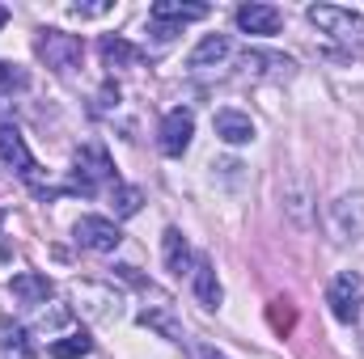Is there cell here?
I'll list each match as a JSON object with an SVG mask.
<instances>
[{
  "label": "cell",
  "mask_w": 364,
  "mask_h": 359,
  "mask_svg": "<svg viewBox=\"0 0 364 359\" xmlns=\"http://www.w3.org/2000/svg\"><path fill=\"white\" fill-rule=\"evenodd\" d=\"M322 34H331L335 43H364V17L360 13H352V9H339V4H314L309 13H305Z\"/></svg>",
  "instance_id": "obj_1"
},
{
  "label": "cell",
  "mask_w": 364,
  "mask_h": 359,
  "mask_svg": "<svg viewBox=\"0 0 364 359\" xmlns=\"http://www.w3.org/2000/svg\"><path fill=\"white\" fill-rule=\"evenodd\" d=\"M38 55L47 60V68H51V72L68 77V72L81 64L85 47H81V38H77V34H64V30H43V34H38Z\"/></svg>",
  "instance_id": "obj_2"
},
{
  "label": "cell",
  "mask_w": 364,
  "mask_h": 359,
  "mask_svg": "<svg viewBox=\"0 0 364 359\" xmlns=\"http://www.w3.org/2000/svg\"><path fill=\"white\" fill-rule=\"evenodd\" d=\"M73 296H77V309H81L90 321H114V317H119V304H123L119 292L106 287V283H77Z\"/></svg>",
  "instance_id": "obj_3"
},
{
  "label": "cell",
  "mask_w": 364,
  "mask_h": 359,
  "mask_svg": "<svg viewBox=\"0 0 364 359\" xmlns=\"http://www.w3.org/2000/svg\"><path fill=\"white\" fill-rule=\"evenodd\" d=\"M73 233H77V245H85V250H93V254H114L119 241H123L119 224L106 220V216H81Z\"/></svg>",
  "instance_id": "obj_4"
},
{
  "label": "cell",
  "mask_w": 364,
  "mask_h": 359,
  "mask_svg": "<svg viewBox=\"0 0 364 359\" xmlns=\"http://www.w3.org/2000/svg\"><path fill=\"white\" fill-rule=\"evenodd\" d=\"M326 300H331V313L339 317V321H360V275H352V270H343L335 283H331V292H326Z\"/></svg>",
  "instance_id": "obj_5"
},
{
  "label": "cell",
  "mask_w": 364,
  "mask_h": 359,
  "mask_svg": "<svg viewBox=\"0 0 364 359\" xmlns=\"http://www.w3.org/2000/svg\"><path fill=\"white\" fill-rule=\"evenodd\" d=\"M191 136H195V114L186 106H174L161 118V153L166 157H182L191 148Z\"/></svg>",
  "instance_id": "obj_6"
},
{
  "label": "cell",
  "mask_w": 364,
  "mask_h": 359,
  "mask_svg": "<svg viewBox=\"0 0 364 359\" xmlns=\"http://www.w3.org/2000/svg\"><path fill=\"white\" fill-rule=\"evenodd\" d=\"M73 178H77L81 190H93L97 182H114V165H110L106 148H97V144L81 148V153H77V161H73Z\"/></svg>",
  "instance_id": "obj_7"
},
{
  "label": "cell",
  "mask_w": 364,
  "mask_h": 359,
  "mask_svg": "<svg viewBox=\"0 0 364 359\" xmlns=\"http://www.w3.org/2000/svg\"><path fill=\"white\" fill-rule=\"evenodd\" d=\"M199 17H208V4H178V0H157V4L149 9V21L157 26V34H161V38H174V26H182V21H199Z\"/></svg>",
  "instance_id": "obj_8"
},
{
  "label": "cell",
  "mask_w": 364,
  "mask_h": 359,
  "mask_svg": "<svg viewBox=\"0 0 364 359\" xmlns=\"http://www.w3.org/2000/svg\"><path fill=\"white\" fill-rule=\"evenodd\" d=\"M0 157H4V165H13L21 178H34V174H38V161H34V153L26 148V136H21L13 123H0Z\"/></svg>",
  "instance_id": "obj_9"
},
{
  "label": "cell",
  "mask_w": 364,
  "mask_h": 359,
  "mask_svg": "<svg viewBox=\"0 0 364 359\" xmlns=\"http://www.w3.org/2000/svg\"><path fill=\"white\" fill-rule=\"evenodd\" d=\"M9 292H13V300H17V304L38 309V304H47V300L55 296V283H51L47 275H38V270H21V275H13V279H9Z\"/></svg>",
  "instance_id": "obj_10"
},
{
  "label": "cell",
  "mask_w": 364,
  "mask_h": 359,
  "mask_svg": "<svg viewBox=\"0 0 364 359\" xmlns=\"http://www.w3.org/2000/svg\"><path fill=\"white\" fill-rule=\"evenodd\" d=\"M233 17H237V30H246V34H275L284 21V13L275 4H242Z\"/></svg>",
  "instance_id": "obj_11"
},
{
  "label": "cell",
  "mask_w": 364,
  "mask_h": 359,
  "mask_svg": "<svg viewBox=\"0 0 364 359\" xmlns=\"http://www.w3.org/2000/svg\"><path fill=\"white\" fill-rule=\"evenodd\" d=\"M212 127H216V136H220L225 144H233V148L255 140V123H250V114H242V110H216Z\"/></svg>",
  "instance_id": "obj_12"
},
{
  "label": "cell",
  "mask_w": 364,
  "mask_h": 359,
  "mask_svg": "<svg viewBox=\"0 0 364 359\" xmlns=\"http://www.w3.org/2000/svg\"><path fill=\"white\" fill-rule=\"evenodd\" d=\"M229 51H233V43L225 38V34H208L195 51H191V60H186V68H195V72H203V68H212V64H225L229 60Z\"/></svg>",
  "instance_id": "obj_13"
},
{
  "label": "cell",
  "mask_w": 364,
  "mask_h": 359,
  "mask_svg": "<svg viewBox=\"0 0 364 359\" xmlns=\"http://www.w3.org/2000/svg\"><path fill=\"white\" fill-rule=\"evenodd\" d=\"M191 279H195V296L208 304V309H220V300H225V292H220V279H216V267L208 263V258H195V270H191Z\"/></svg>",
  "instance_id": "obj_14"
},
{
  "label": "cell",
  "mask_w": 364,
  "mask_h": 359,
  "mask_svg": "<svg viewBox=\"0 0 364 359\" xmlns=\"http://www.w3.org/2000/svg\"><path fill=\"white\" fill-rule=\"evenodd\" d=\"M97 55H102L106 68H132V64L140 60V47L127 43V38H119V34H106V38L97 43Z\"/></svg>",
  "instance_id": "obj_15"
},
{
  "label": "cell",
  "mask_w": 364,
  "mask_h": 359,
  "mask_svg": "<svg viewBox=\"0 0 364 359\" xmlns=\"http://www.w3.org/2000/svg\"><path fill=\"white\" fill-rule=\"evenodd\" d=\"M161 254H166V267L174 270V275H191V270H195L191 245H186V237H182L178 228H166V237H161Z\"/></svg>",
  "instance_id": "obj_16"
},
{
  "label": "cell",
  "mask_w": 364,
  "mask_h": 359,
  "mask_svg": "<svg viewBox=\"0 0 364 359\" xmlns=\"http://www.w3.org/2000/svg\"><path fill=\"white\" fill-rule=\"evenodd\" d=\"M140 326H149V330H157V334H166V338H182V326L174 321V313H170V304H157V309H144V313H140Z\"/></svg>",
  "instance_id": "obj_17"
},
{
  "label": "cell",
  "mask_w": 364,
  "mask_h": 359,
  "mask_svg": "<svg viewBox=\"0 0 364 359\" xmlns=\"http://www.w3.org/2000/svg\"><path fill=\"white\" fill-rule=\"evenodd\" d=\"M93 351V343L77 330V334H64V338H55L51 347H47V355L51 359H85Z\"/></svg>",
  "instance_id": "obj_18"
},
{
  "label": "cell",
  "mask_w": 364,
  "mask_h": 359,
  "mask_svg": "<svg viewBox=\"0 0 364 359\" xmlns=\"http://www.w3.org/2000/svg\"><path fill=\"white\" fill-rule=\"evenodd\" d=\"M246 68H255V72H275V77H292V60L288 55H267V51H250L246 55Z\"/></svg>",
  "instance_id": "obj_19"
},
{
  "label": "cell",
  "mask_w": 364,
  "mask_h": 359,
  "mask_svg": "<svg viewBox=\"0 0 364 359\" xmlns=\"http://www.w3.org/2000/svg\"><path fill=\"white\" fill-rule=\"evenodd\" d=\"M140 203H144V194H140L136 186H119V182H114V190H110V207H114V216H119V220L136 216V211H140Z\"/></svg>",
  "instance_id": "obj_20"
},
{
  "label": "cell",
  "mask_w": 364,
  "mask_h": 359,
  "mask_svg": "<svg viewBox=\"0 0 364 359\" xmlns=\"http://www.w3.org/2000/svg\"><path fill=\"white\" fill-rule=\"evenodd\" d=\"M21 85H26V72L13 68V64H0V101H4L13 89H21Z\"/></svg>",
  "instance_id": "obj_21"
},
{
  "label": "cell",
  "mask_w": 364,
  "mask_h": 359,
  "mask_svg": "<svg viewBox=\"0 0 364 359\" xmlns=\"http://www.w3.org/2000/svg\"><path fill=\"white\" fill-rule=\"evenodd\" d=\"M0 343H4V347H17V351H30V334H26L21 326H13V321L0 326Z\"/></svg>",
  "instance_id": "obj_22"
},
{
  "label": "cell",
  "mask_w": 364,
  "mask_h": 359,
  "mask_svg": "<svg viewBox=\"0 0 364 359\" xmlns=\"http://www.w3.org/2000/svg\"><path fill=\"white\" fill-rule=\"evenodd\" d=\"M292 321H296V313L288 309V300H275V304H272V326L279 330V334H288V330H292Z\"/></svg>",
  "instance_id": "obj_23"
},
{
  "label": "cell",
  "mask_w": 364,
  "mask_h": 359,
  "mask_svg": "<svg viewBox=\"0 0 364 359\" xmlns=\"http://www.w3.org/2000/svg\"><path fill=\"white\" fill-rule=\"evenodd\" d=\"M68 13L73 17H102V13H110V4H73Z\"/></svg>",
  "instance_id": "obj_24"
},
{
  "label": "cell",
  "mask_w": 364,
  "mask_h": 359,
  "mask_svg": "<svg viewBox=\"0 0 364 359\" xmlns=\"http://www.w3.org/2000/svg\"><path fill=\"white\" fill-rule=\"evenodd\" d=\"M110 106H119V89L114 85H106V89L97 93V110H110Z\"/></svg>",
  "instance_id": "obj_25"
},
{
  "label": "cell",
  "mask_w": 364,
  "mask_h": 359,
  "mask_svg": "<svg viewBox=\"0 0 364 359\" xmlns=\"http://www.w3.org/2000/svg\"><path fill=\"white\" fill-rule=\"evenodd\" d=\"M195 355H199V359H225V355H220V351H212V347H203V343L195 347Z\"/></svg>",
  "instance_id": "obj_26"
},
{
  "label": "cell",
  "mask_w": 364,
  "mask_h": 359,
  "mask_svg": "<svg viewBox=\"0 0 364 359\" xmlns=\"http://www.w3.org/2000/svg\"><path fill=\"white\" fill-rule=\"evenodd\" d=\"M4 21H9V9H4V4H0V26H4Z\"/></svg>",
  "instance_id": "obj_27"
}]
</instances>
